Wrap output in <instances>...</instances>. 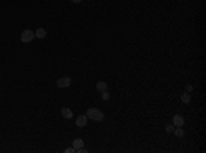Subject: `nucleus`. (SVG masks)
I'll return each instance as SVG.
<instances>
[{
  "label": "nucleus",
  "mask_w": 206,
  "mask_h": 153,
  "mask_svg": "<svg viewBox=\"0 0 206 153\" xmlns=\"http://www.w3.org/2000/svg\"><path fill=\"white\" fill-rule=\"evenodd\" d=\"M96 89H98V92L99 93H103L107 90V84L105 81H99L98 84H96Z\"/></svg>",
  "instance_id": "nucleus-6"
},
{
  "label": "nucleus",
  "mask_w": 206,
  "mask_h": 153,
  "mask_svg": "<svg viewBox=\"0 0 206 153\" xmlns=\"http://www.w3.org/2000/svg\"><path fill=\"white\" fill-rule=\"evenodd\" d=\"M34 31L33 30H29V29H26V30L22 31V34H21V41L24 44H29L33 41V38H34Z\"/></svg>",
  "instance_id": "nucleus-1"
},
{
  "label": "nucleus",
  "mask_w": 206,
  "mask_h": 153,
  "mask_svg": "<svg viewBox=\"0 0 206 153\" xmlns=\"http://www.w3.org/2000/svg\"><path fill=\"white\" fill-rule=\"evenodd\" d=\"M192 89H194V88H192V86H191V85H188V86H187V90H188V92H191Z\"/></svg>",
  "instance_id": "nucleus-16"
},
{
  "label": "nucleus",
  "mask_w": 206,
  "mask_h": 153,
  "mask_svg": "<svg viewBox=\"0 0 206 153\" xmlns=\"http://www.w3.org/2000/svg\"><path fill=\"white\" fill-rule=\"evenodd\" d=\"M173 133L176 134V137H179V138H181V137H184V130L181 129V126H179V127H176L175 130H173Z\"/></svg>",
  "instance_id": "nucleus-11"
},
{
  "label": "nucleus",
  "mask_w": 206,
  "mask_h": 153,
  "mask_svg": "<svg viewBox=\"0 0 206 153\" xmlns=\"http://www.w3.org/2000/svg\"><path fill=\"white\" fill-rule=\"evenodd\" d=\"M172 120H173V126H176V127L184 124V118L181 116V115H175V116L172 118Z\"/></svg>",
  "instance_id": "nucleus-4"
},
{
  "label": "nucleus",
  "mask_w": 206,
  "mask_h": 153,
  "mask_svg": "<svg viewBox=\"0 0 206 153\" xmlns=\"http://www.w3.org/2000/svg\"><path fill=\"white\" fill-rule=\"evenodd\" d=\"M98 111H99V110H98V108H94V107H92V108H88V111H87V118L92 120V119L95 118V115H96V112H98Z\"/></svg>",
  "instance_id": "nucleus-7"
},
{
  "label": "nucleus",
  "mask_w": 206,
  "mask_h": 153,
  "mask_svg": "<svg viewBox=\"0 0 206 153\" xmlns=\"http://www.w3.org/2000/svg\"><path fill=\"white\" fill-rule=\"evenodd\" d=\"M72 1H73V3H76V4H78V3H81L82 0H72Z\"/></svg>",
  "instance_id": "nucleus-17"
},
{
  "label": "nucleus",
  "mask_w": 206,
  "mask_h": 153,
  "mask_svg": "<svg viewBox=\"0 0 206 153\" xmlns=\"http://www.w3.org/2000/svg\"><path fill=\"white\" fill-rule=\"evenodd\" d=\"M65 153H76V149L73 146L72 148H68V149H65Z\"/></svg>",
  "instance_id": "nucleus-15"
},
{
  "label": "nucleus",
  "mask_w": 206,
  "mask_h": 153,
  "mask_svg": "<svg viewBox=\"0 0 206 153\" xmlns=\"http://www.w3.org/2000/svg\"><path fill=\"white\" fill-rule=\"evenodd\" d=\"M61 114H62V116L66 118V119H72V118H73V111L66 108V107H63L62 110H61Z\"/></svg>",
  "instance_id": "nucleus-5"
},
{
  "label": "nucleus",
  "mask_w": 206,
  "mask_h": 153,
  "mask_svg": "<svg viewBox=\"0 0 206 153\" xmlns=\"http://www.w3.org/2000/svg\"><path fill=\"white\" fill-rule=\"evenodd\" d=\"M34 36L37 37V38H44V37L47 36V31L44 30L43 27H40V29H37V30L34 31Z\"/></svg>",
  "instance_id": "nucleus-10"
},
{
  "label": "nucleus",
  "mask_w": 206,
  "mask_h": 153,
  "mask_svg": "<svg viewBox=\"0 0 206 153\" xmlns=\"http://www.w3.org/2000/svg\"><path fill=\"white\" fill-rule=\"evenodd\" d=\"M87 123H88L87 115H78V116H77V120H76V126H77V127H85Z\"/></svg>",
  "instance_id": "nucleus-3"
},
{
  "label": "nucleus",
  "mask_w": 206,
  "mask_h": 153,
  "mask_svg": "<svg viewBox=\"0 0 206 153\" xmlns=\"http://www.w3.org/2000/svg\"><path fill=\"white\" fill-rule=\"evenodd\" d=\"M173 130H175V126H173V124H168V126H166V133H173Z\"/></svg>",
  "instance_id": "nucleus-14"
},
{
  "label": "nucleus",
  "mask_w": 206,
  "mask_h": 153,
  "mask_svg": "<svg viewBox=\"0 0 206 153\" xmlns=\"http://www.w3.org/2000/svg\"><path fill=\"white\" fill-rule=\"evenodd\" d=\"M73 148H74L76 150L80 149V148H84V141H82L81 138H76L74 141H73Z\"/></svg>",
  "instance_id": "nucleus-8"
},
{
  "label": "nucleus",
  "mask_w": 206,
  "mask_h": 153,
  "mask_svg": "<svg viewBox=\"0 0 206 153\" xmlns=\"http://www.w3.org/2000/svg\"><path fill=\"white\" fill-rule=\"evenodd\" d=\"M103 119H105V114L102 112V111H98L96 112V115H95V118L92 119L94 122H96V123H99V122H103Z\"/></svg>",
  "instance_id": "nucleus-9"
},
{
  "label": "nucleus",
  "mask_w": 206,
  "mask_h": 153,
  "mask_svg": "<svg viewBox=\"0 0 206 153\" xmlns=\"http://www.w3.org/2000/svg\"><path fill=\"white\" fill-rule=\"evenodd\" d=\"M190 100H191V97H190V94H188V93H184V94L181 96V101H183V103H186V104L190 103Z\"/></svg>",
  "instance_id": "nucleus-12"
},
{
  "label": "nucleus",
  "mask_w": 206,
  "mask_h": 153,
  "mask_svg": "<svg viewBox=\"0 0 206 153\" xmlns=\"http://www.w3.org/2000/svg\"><path fill=\"white\" fill-rule=\"evenodd\" d=\"M102 100H105V101H107V100H110V93L107 92H103L102 93Z\"/></svg>",
  "instance_id": "nucleus-13"
},
{
  "label": "nucleus",
  "mask_w": 206,
  "mask_h": 153,
  "mask_svg": "<svg viewBox=\"0 0 206 153\" xmlns=\"http://www.w3.org/2000/svg\"><path fill=\"white\" fill-rule=\"evenodd\" d=\"M70 84H72V78H70V77H61L59 80H56V86L61 88V89L69 88Z\"/></svg>",
  "instance_id": "nucleus-2"
}]
</instances>
